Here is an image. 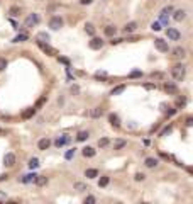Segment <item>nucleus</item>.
<instances>
[{
    "label": "nucleus",
    "instance_id": "nucleus-13",
    "mask_svg": "<svg viewBox=\"0 0 193 204\" xmlns=\"http://www.w3.org/2000/svg\"><path fill=\"white\" fill-rule=\"evenodd\" d=\"M83 157H86V158H91V157H95V150L93 148H91V146H86V148H83Z\"/></svg>",
    "mask_w": 193,
    "mask_h": 204
},
{
    "label": "nucleus",
    "instance_id": "nucleus-9",
    "mask_svg": "<svg viewBox=\"0 0 193 204\" xmlns=\"http://www.w3.org/2000/svg\"><path fill=\"white\" fill-rule=\"evenodd\" d=\"M37 146H39V150H48L49 146H51V140H48V138H43V140H39V143H37Z\"/></svg>",
    "mask_w": 193,
    "mask_h": 204
},
{
    "label": "nucleus",
    "instance_id": "nucleus-30",
    "mask_svg": "<svg viewBox=\"0 0 193 204\" xmlns=\"http://www.w3.org/2000/svg\"><path fill=\"white\" fill-rule=\"evenodd\" d=\"M75 189H76V190H85L86 185L83 184V182H75Z\"/></svg>",
    "mask_w": 193,
    "mask_h": 204
},
{
    "label": "nucleus",
    "instance_id": "nucleus-46",
    "mask_svg": "<svg viewBox=\"0 0 193 204\" xmlns=\"http://www.w3.org/2000/svg\"><path fill=\"white\" fill-rule=\"evenodd\" d=\"M71 92H73V94H78V87H76V85L71 87Z\"/></svg>",
    "mask_w": 193,
    "mask_h": 204
},
{
    "label": "nucleus",
    "instance_id": "nucleus-19",
    "mask_svg": "<svg viewBox=\"0 0 193 204\" xmlns=\"http://www.w3.org/2000/svg\"><path fill=\"white\" fill-rule=\"evenodd\" d=\"M156 165H158V160H156V158H146V167H149V168H154V167H156Z\"/></svg>",
    "mask_w": 193,
    "mask_h": 204
},
{
    "label": "nucleus",
    "instance_id": "nucleus-47",
    "mask_svg": "<svg viewBox=\"0 0 193 204\" xmlns=\"http://www.w3.org/2000/svg\"><path fill=\"white\" fill-rule=\"evenodd\" d=\"M71 157H73V150H71V152H68V153H66V158H71Z\"/></svg>",
    "mask_w": 193,
    "mask_h": 204
},
{
    "label": "nucleus",
    "instance_id": "nucleus-22",
    "mask_svg": "<svg viewBox=\"0 0 193 204\" xmlns=\"http://www.w3.org/2000/svg\"><path fill=\"white\" fill-rule=\"evenodd\" d=\"M115 31H117V29H115L114 26H107V27H105V36H110V37H112V36L115 34Z\"/></svg>",
    "mask_w": 193,
    "mask_h": 204
},
{
    "label": "nucleus",
    "instance_id": "nucleus-24",
    "mask_svg": "<svg viewBox=\"0 0 193 204\" xmlns=\"http://www.w3.org/2000/svg\"><path fill=\"white\" fill-rule=\"evenodd\" d=\"M125 90V85H119V87H115L114 90H112V95H119V94H122Z\"/></svg>",
    "mask_w": 193,
    "mask_h": 204
},
{
    "label": "nucleus",
    "instance_id": "nucleus-5",
    "mask_svg": "<svg viewBox=\"0 0 193 204\" xmlns=\"http://www.w3.org/2000/svg\"><path fill=\"white\" fill-rule=\"evenodd\" d=\"M3 165H5V167H14L15 165V155L14 153H7V155L3 157Z\"/></svg>",
    "mask_w": 193,
    "mask_h": 204
},
{
    "label": "nucleus",
    "instance_id": "nucleus-29",
    "mask_svg": "<svg viewBox=\"0 0 193 204\" xmlns=\"http://www.w3.org/2000/svg\"><path fill=\"white\" fill-rule=\"evenodd\" d=\"M107 145H108V138H100L98 140V146L100 148H105Z\"/></svg>",
    "mask_w": 193,
    "mask_h": 204
},
{
    "label": "nucleus",
    "instance_id": "nucleus-2",
    "mask_svg": "<svg viewBox=\"0 0 193 204\" xmlns=\"http://www.w3.org/2000/svg\"><path fill=\"white\" fill-rule=\"evenodd\" d=\"M37 44H39V48L43 49V51L46 53V55H49V56H54V55H58V51L54 48H51L49 44H46L44 41H37Z\"/></svg>",
    "mask_w": 193,
    "mask_h": 204
},
{
    "label": "nucleus",
    "instance_id": "nucleus-33",
    "mask_svg": "<svg viewBox=\"0 0 193 204\" xmlns=\"http://www.w3.org/2000/svg\"><path fill=\"white\" fill-rule=\"evenodd\" d=\"M151 78H153V80H161V78H163V73H156V72H154V73H151Z\"/></svg>",
    "mask_w": 193,
    "mask_h": 204
},
{
    "label": "nucleus",
    "instance_id": "nucleus-17",
    "mask_svg": "<svg viewBox=\"0 0 193 204\" xmlns=\"http://www.w3.org/2000/svg\"><path fill=\"white\" fill-rule=\"evenodd\" d=\"M37 22H39V17H37V14H31V15H29V19L26 20L27 26H32V24H37Z\"/></svg>",
    "mask_w": 193,
    "mask_h": 204
},
{
    "label": "nucleus",
    "instance_id": "nucleus-32",
    "mask_svg": "<svg viewBox=\"0 0 193 204\" xmlns=\"http://www.w3.org/2000/svg\"><path fill=\"white\" fill-rule=\"evenodd\" d=\"M5 68H7V60L5 58H0V72H3Z\"/></svg>",
    "mask_w": 193,
    "mask_h": 204
},
{
    "label": "nucleus",
    "instance_id": "nucleus-43",
    "mask_svg": "<svg viewBox=\"0 0 193 204\" xmlns=\"http://www.w3.org/2000/svg\"><path fill=\"white\" fill-rule=\"evenodd\" d=\"M131 78H136V77H141V72H132L131 75H129Z\"/></svg>",
    "mask_w": 193,
    "mask_h": 204
},
{
    "label": "nucleus",
    "instance_id": "nucleus-40",
    "mask_svg": "<svg viewBox=\"0 0 193 204\" xmlns=\"http://www.w3.org/2000/svg\"><path fill=\"white\" fill-rule=\"evenodd\" d=\"M95 202V197L93 196H88V197L85 199V204H93Z\"/></svg>",
    "mask_w": 193,
    "mask_h": 204
},
{
    "label": "nucleus",
    "instance_id": "nucleus-21",
    "mask_svg": "<svg viewBox=\"0 0 193 204\" xmlns=\"http://www.w3.org/2000/svg\"><path fill=\"white\" fill-rule=\"evenodd\" d=\"M125 145H127V141H125V140H117L115 143H114V148L115 150H122Z\"/></svg>",
    "mask_w": 193,
    "mask_h": 204
},
{
    "label": "nucleus",
    "instance_id": "nucleus-48",
    "mask_svg": "<svg viewBox=\"0 0 193 204\" xmlns=\"http://www.w3.org/2000/svg\"><path fill=\"white\" fill-rule=\"evenodd\" d=\"M181 104H185V99L180 97V99H178V106H181Z\"/></svg>",
    "mask_w": 193,
    "mask_h": 204
},
{
    "label": "nucleus",
    "instance_id": "nucleus-8",
    "mask_svg": "<svg viewBox=\"0 0 193 204\" xmlns=\"http://www.w3.org/2000/svg\"><path fill=\"white\" fill-rule=\"evenodd\" d=\"M166 36L170 37L171 41H178V39H180V36H181V34H180V32L176 31V29H173V27H171V29H168V31H166Z\"/></svg>",
    "mask_w": 193,
    "mask_h": 204
},
{
    "label": "nucleus",
    "instance_id": "nucleus-4",
    "mask_svg": "<svg viewBox=\"0 0 193 204\" xmlns=\"http://www.w3.org/2000/svg\"><path fill=\"white\" fill-rule=\"evenodd\" d=\"M154 46H156V49L161 51V53H168V49H170V46H168V43L164 39H156L154 41Z\"/></svg>",
    "mask_w": 193,
    "mask_h": 204
},
{
    "label": "nucleus",
    "instance_id": "nucleus-18",
    "mask_svg": "<svg viewBox=\"0 0 193 204\" xmlns=\"http://www.w3.org/2000/svg\"><path fill=\"white\" fill-rule=\"evenodd\" d=\"M102 112H103L102 107H95V109H91V111H90V116L96 119V118H100V116H102Z\"/></svg>",
    "mask_w": 193,
    "mask_h": 204
},
{
    "label": "nucleus",
    "instance_id": "nucleus-45",
    "mask_svg": "<svg viewBox=\"0 0 193 204\" xmlns=\"http://www.w3.org/2000/svg\"><path fill=\"white\" fill-rule=\"evenodd\" d=\"M186 124H188V126H193V118H188L186 119Z\"/></svg>",
    "mask_w": 193,
    "mask_h": 204
},
{
    "label": "nucleus",
    "instance_id": "nucleus-6",
    "mask_svg": "<svg viewBox=\"0 0 193 204\" xmlns=\"http://www.w3.org/2000/svg\"><path fill=\"white\" fill-rule=\"evenodd\" d=\"M88 46H90V49H100L103 46V41L100 39V37H93V39L88 43Z\"/></svg>",
    "mask_w": 193,
    "mask_h": 204
},
{
    "label": "nucleus",
    "instance_id": "nucleus-7",
    "mask_svg": "<svg viewBox=\"0 0 193 204\" xmlns=\"http://www.w3.org/2000/svg\"><path fill=\"white\" fill-rule=\"evenodd\" d=\"M170 14H173V7L171 5H168V7H164V9L161 10V22L163 24H166V19H168Z\"/></svg>",
    "mask_w": 193,
    "mask_h": 204
},
{
    "label": "nucleus",
    "instance_id": "nucleus-37",
    "mask_svg": "<svg viewBox=\"0 0 193 204\" xmlns=\"http://www.w3.org/2000/svg\"><path fill=\"white\" fill-rule=\"evenodd\" d=\"M10 14H12V15H19V14H20V7H12V9H10Z\"/></svg>",
    "mask_w": 193,
    "mask_h": 204
},
{
    "label": "nucleus",
    "instance_id": "nucleus-36",
    "mask_svg": "<svg viewBox=\"0 0 193 204\" xmlns=\"http://www.w3.org/2000/svg\"><path fill=\"white\" fill-rule=\"evenodd\" d=\"M66 141H68V138H66V136H65V138H60V140H56V146H63V145H65Z\"/></svg>",
    "mask_w": 193,
    "mask_h": 204
},
{
    "label": "nucleus",
    "instance_id": "nucleus-1",
    "mask_svg": "<svg viewBox=\"0 0 193 204\" xmlns=\"http://www.w3.org/2000/svg\"><path fill=\"white\" fill-rule=\"evenodd\" d=\"M185 75H186V70H185V66L183 65H175L173 66V68H171V77H173L175 78V80H183V78H185Z\"/></svg>",
    "mask_w": 193,
    "mask_h": 204
},
{
    "label": "nucleus",
    "instance_id": "nucleus-27",
    "mask_svg": "<svg viewBox=\"0 0 193 204\" xmlns=\"http://www.w3.org/2000/svg\"><path fill=\"white\" fill-rule=\"evenodd\" d=\"M108 182H110V179H108V177H102L98 180V185L100 187H105V185H108Z\"/></svg>",
    "mask_w": 193,
    "mask_h": 204
},
{
    "label": "nucleus",
    "instance_id": "nucleus-39",
    "mask_svg": "<svg viewBox=\"0 0 193 204\" xmlns=\"http://www.w3.org/2000/svg\"><path fill=\"white\" fill-rule=\"evenodd\" d=\"M37 39H39V41H41V39H43V41H48V39H49V36H48V34H44V32H41V34L37 36Z\"/></svg>",
    "mask_w": 193,
    "mask_h": 204
},
{
    "label": "nucleus",
    "instance_id": "nucleus-12",
    "mask_svg": "<svg viewBox=\"0 0 193 204\" xmlns=\"http://www.w3.org/2000/svg\"><path fill=\"white\" fill-rule=\"evenodd\" d=\"M136 29H137V22H129V24H125L124 32H125V34H129V32H134Z\"/></svg>",
    "mask_w": 193,
    "mask_h": 204
},
{
    "label": "nucleus",
    "instance_id": "nucleus-41",
    "mask_svg": "<svg viewBox=\"0 0 193 204\" xmlns=\"http://www.w3.org/2000/svg\"><path fill=\"white\" fill-rule=\"evenodd\" d=\"M168 133H171V126H168V128H164V130H163V133H161V136H166Z\"/></svg>",
    "mask_w": 193,
    "mask_h": 204
},
{
    "label": "nucleus",
    "instance_id": "nucleus-15",
    "mask_svg": "<svg viewBox=\"0 0 193 204\" xmlns=\"http://www.w3.org/2000/svg\"><path fill=\"white\" fill-rule=\"evenodd\" d=\"M108 121H110V124H112L114 128H119V126H120L119 116H115V114H110V116H108Z\"/></svg>",
    "mask_w": 193,
    "mask_h": 204
},
{
    "label": "nucleus",
    "instance_id": "nucleus-16",
    "mask_svg": "<svg viewBox=\"0 0 193 204\" xmlns=\"http://www.w3.org/2000/svg\"><path fill=\"white\" fill-rule=\"evenodd\" d=\"M173 56H175V58H183V56H185V49H183L181 46H176V48L173 49Z\"/></svg>",
    "mask_w": 193,
    "mask_h": 204
},
{
    "label": "nucleus",
    "instance_id": "nucleus-26",
    "mask_svg": "<svg viewBox=\"0 0 193 204\" xmlns=\"http://www.w3.org/2000/svg\"><path fill=\"white\" fill-rule=\"evenodd\" d=\"M34 111H36V109H27V111H24V112H22V118H24V119H29L32 114H34Z\"/></svg>",
    "mask_w": 193,
    "mask_h": 204
},
{
    "label": "nucleus",
    "instance_id": "nucleus-25",
    "mask_svg": "<svg viewBox=\"0 0 193 204\" xmlns=\"http://www.w3.org/2000/svg\"><path fill=\"white\" fill-rule=\"evenodd\" d=\"M85 31L88 32V34H95V27H93V24H85Z\"/></svg>",
    "mask_w": 193,
    "mask_h": 204
},
{
    "label": "nucleus",
    "instance_id": "nucleus-44",
    "mask_svg": "<svg viewBox=\"0 0 193 204\" xmlns=\"http://www.w3.org/2000/svg\"><path fill=\"white\" fill-rule=\"evenodd\" d=\"M91 2H93V0H80L81 5H88V3H91Z\"/></svg>",
    "mask_w": 193,
    "mask_h": 204
},
{
    "label": "nucleus",
    "instance_id": "nucleus-31",
    "mask_svg": "<svg viewBox=\"0 0 193 204\" xmlns=\"http://www.w3.org/2000/svg\"><path fill=\"white\" fill-rule=\"evenodd\" d=\"M37 165H39V160H37V158H31V162H29V167H31V168H36Z\"/></svg>",
    "mask_w": 193,
    "mask_h": 204
},
{
    "label": "nucleus",
    "instance_id": "nucleus-28",
    "mask_svg": "<svg viewBox=\"0 0 193 204\" xmlns=\"http://www.w3.org/2000/svg\"><path fill=\"white\" fill-rule=\"evenodd\" d=\"M26 39H27V34H19L17 37H14V43H22Z\"/></svg>",
    "mask_w": 193,
    "mask_h": 204
},
{
    "label": "nucleus",
    "instance_id": "nucleus-34",
    "mask_svg": "<svg viewBox=\"0 0 193 204\" xmlns=\"http://www.w3.org/2000/svg\"><path fill=\"white\" fill-rule=\"evenodd\" d=\"M34 174H29V175H26V177H22V182H31V180H34Z\"/></svg>",
    "mask_w": 193,
    "mask_h": 204
},
{
    "label": "nucleus",
    "instance_id": "nucleus-20",
    "mask_svg": "<svg viewBox=\"0 0 193 204\" xmlns=\"http://www.w3.org/2000/svg\"><path fill=\"white\" fill-rule=\"evenodd\" d=\"M85 175L88 179H95L96 175H98V170H96V168H88L86 172H85Z\"/></svg>",
    "mask_w": 193,
    "mask_h": 204
},
{
    "label": "nucleus",
    "instance_id": "nucleus-49",
    "mask_svg": "<svg viewBox=\"0 0 193 204\" xmlns=\"http://www.w3.org/2000/svg\"><path fill=\"white\" fill-rule=\"evenodd\" d=\"M166 114H168V116H171V114H175V109H170V111H166Z\"/></svg>",
    "mask_w": 193,
    "mask_h": 204
},
{
    "label": "nucleus",
    "instance_id": "nucleus-14",
    "mask_svg": "<svg viewBox=\"0 0 193 204\" xmlns=\"http://www.w3.org/2000/svg\"><path fill=\"white\" fill-rule=\"evenodd\" d=\"M173 19L176 22H180V20L185 19V10H173Z\"/></svg>",
    "mask_w": 193,
    "mask_h": 204
},
{
    "label": "nucleus",
    "instance_id": "nucleus-3",
    "mask_svg": "<svg viewBox=\"0 0 193 204\" xmlns=\"http://www.w3.org/2000/svg\"><path fill=\"white\" fill-rule=\"evenodd\" d=\"M49 27L54 29V31H58V29L63 27V19L58 17V15H54V17H51V20H49Z\"/></svg>",
    "mask_w": 193,
    "mask_h": 204
},
{
    "label": "nucleus",
    "instance_id": "nucleus-35",
    "mask_svg": "<svg viewBox=\"0 0 193 204\" xmlns=\"http://www.w3.org/2000/svg\"><path fill=\"white\" fill-rule=\"evenodd\" d=\"M134 179H136L137 182H141V180H144V179H146V175H144V174H141V172H137L136 175H134Z\"/></svg>",
    "mask_w": 193,
    "mask_h": 204
},
{
    "label": "nucleus",
    "instance_id": "nucleus-11",
    "mask_svg": "<svg viewBox=\"0 0 193 204\" xmlns=\"http://www.w3.org/2000/svg\"><path fill=\"white\" fill-rule=\"evenodd\" d=\"M164 90L168 94H171V95L178 94V89H176V85H173V84H164Z\"/></svg>",
    "mask_w": 193,
    "mask_h": 204
},
{
    "label": "nucleus",
    "instance_id": "nucleus-10",
    "mask_svg": "<svg viewBox=\"0 0 193 204\" xmlns=\"http://www.w3.org/2000/svg\"><path fill=\"white\" fill-rule=\"evenodd\" d=\"M34 182H36V185L43 187V185L48 184V177H44V175H36V177H34Z\"/></svg>",
    "mask_w": 193,
    "mask_h": 204
},
{
    "label": "nucleus",
    "instance_id": "nucleus-23",
    "mask_svg": "<svg viewBox=\"0 0 193 204\" xmlns=\"http://www.w3.org/2000/svg\"><path fill=\"white\" fill-rule=\"evenodd\" d=\"M76 140H78V141H85V140H88V131H80L78 136H76Z\"/></svg>",
    "mask_w": 193,
    "mask_h": 204
},
{
    "label": "nucleus",
    "instance_id": "nucleus-38",
    "mask_svg": "<svg viewBox=\"0 0 193 204\" xmlns=\"http://www.w3.org/2000/svg\"><path fill=\"white\" fill-rule=\"evenodd\" d=\"M154 29V31H161V22H153V26H151Z\"/></svg>",
    "mask_w": 193,
    "mask_h": 204
},
{
    "label": "nucleus",
    "instance_id": "nucleus-42",
    "mask_svg": "<svg viewBox=\"0 0 193 204\" xmlns=\"http://www.w3.org/2000/svg\"><path fill=\"white\" fill-rule=\"evenodd\" d=\"M110 43H112V44H119V43H122V39H120V37H114Z\"/></svg>",
    "mask_w": 193,
    "mask_h": 204
}]
</instances>
